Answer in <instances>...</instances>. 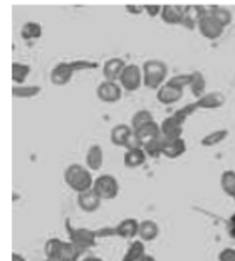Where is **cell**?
<instances>
[{
  "label": "cell",
  "mask_w": 235,
  "mask_h": 261,
  "mask_svg": "<svg viewBox=\"0 0 235 261\" xmlns=\"http://www.w3.org/2000/svg\"><path fill=\"white\" fill-rule=\"evenodd\" d=\"M42 93V88L39 85H22L12 86V96L17 99H32Z\"/></svg>",
  "instance_id": "83f0119b"
},
{
  "label": "cell",
  "mask_w": 235,
  "mask_h": 261,
  "mask_svg": "<svg viewBox=\"0 0 235 261\" xmlns=\"http://www.w3.org/2000/svg\"><path fill=\"white\" fill-rule=\"evenodd\" d=\"M197 103L198 110H218L225 105V96L218 91H210V93H205L203 96L195 99Z\"/></svg>",
  "instance_id": "ac0fdd59"
},
{
  "label": "cell",
  "mask_w": 235,
  "mask_h": 261,
  "mask_svg": "<svg viewBox=\"0 0 235 261\" xmlns=\"http://www.w3.org/2000/svg\"><path fill=\"white\" fill-rule=\"evenodd\" d=\"M218 261H235V248H223L218 253Z\"/></svg>",
  "instance_id": "74e56055"
},
{
  "label": "cell",
  "mask_w": 235,
  "mask_h": 261,
  "mask_svg": "<svg viewBox=\"0 0 235 261\" xmlns=\"http://www.w3.org/2000/svg\"><path fill=\"white\" fill-rule=\"evenodd\" d=\"M66 243L67 241H63L61 238H49V240L46 241V244H44V253H46V258L59 261L61 258H63V254H64Z\"/></svg>",
  "instance_id": "7402d4cb"
},
{
  "label": "cell",
  "mask_w": 235,
  "mask_h": 261,
  "mask_svg": "<svg viewBox=\"0 0 235 261\" xmlns=\"http://www.w3.org/2000/svg\"><path fill=\"white\" fill-rule=\"evenodd\" d=\"M228 135H230V132L227 128H218V130H214L210 133H207V135L201 137L200 140V145L205 147V148H212V147H217L220 145L222 142H225Z\"/></svg>",
  "instance_id": "603a6c76"
},
{
  "label": "cell",
  "mask_w": 235,
  "mask_h": 261,
  "mask_svg": "<svg viewBox=\"0 0 235 261\" xmlns=\"http://www.w3.org/2000/svg\"><path fill=\"white\" fill-rule=\"evenodd\" d=\"M143 85L150 90L158 91L168 81V66L161 59H148L141 64Z\"/></svg>",
  "instance_id": "7a4b0ae2"
},
{
  "label": "cell",
  "mask_w": 235,
  "mask_h": 261,
  "mask_svg": "<svg viewBox=\"0 0 235 261\" xmlns=\"http://www.w3.org/2000/svg\"><path fill=\"white\" fill-rule=\"evenodd\" d=\"M207 12V7L200 4H187L183 10V20L182 25H185L187 29H197L198 20L201 19V15Z\"/></svg>",
  "instance_id": "7c38bea8"
},
{
  "label": "cell",
  "mask_w": 235,
  "mask_h": 261,
  "mask_svg": "<svg viewBox=\"0 0 235 261\" xmlns=\"http://www.w3.org/2000/svg\"><path fill=\"white\" fill-rule=\"evenodd\" d=\"M207 9H209V12H210L212 15H214V17H215L218 22H220V24H222L223 27H225V29L232 24L233 15H232V12H230V10H228L227 7H220V5H214V4H212V5H209Z\"/></svg>",
  "instance_id": "f546056e"
},
{
  "label": "cell",
  "mask_w": 235,
  "mask_h": 261,
  "mask_svg": "<svg viewBox=\"0 0 235 261\" xmlns=\"http://www.w3.org/2000/svg\"><path fill=\"white\" fill-rule=\"evenodd\" d=\"M42 261H54V259H49V258H44Z\"/></svg>",
  "instance_id": "ee69618b"
},
{
  "label": "cell",
  "mask_w": 235,
  "mask_h": 261,
  "mask_svg": "<svg viewBox=\"0 0 235 261\" xmlns=\"http://www.w3.org/2000/svg\"><path fill=\"white\" fill-rule=\"evenodd\" d=\"M82 261H104V259L99 256H94V254H89V256H86Z\"/></svg>",
  "instance_id": "b9f144b4"
},
{
  "label": "cell",
  "mask_w": 235,
  "mask_h": 261,
  "mask_svg": "<svg viewBox=\"0 0 235 261\" xmlns=\"http://www.w3.org/2000/svg\"><path fill=\"white\" fill-rule=\"evenodd\" d=\"M125 10L130 15H141V14H144V5L143 4H126Z\"/></svg>",
  "instance_id": "8d00e7d4"
},
{
  "label": "cell",
  "mask_w": 235,
  "mask_h": 261,
  "mask_svg": "<svg viewBox=\"0 0 235 261\" xmlns=\"http://www.w3.org/2000/svg\"><path fill=\"white\" fill-rule=\"evenodd\" d=\"M197 31L200 32L201 37L209 39V41H215V39H218L223 34L225 27H223L220 22H218L214 15L209 12V9H207V12L201 15V19L198 20Z\"/></svg>",
  "instance_id": "8992f818"
},
{
  "label": "cell",
  "mask_w": 235,
  "mask_h": 261,
  "mask_svg": "<svg viewBox=\"0 0 235 261\" xmlns=\"http://www.w3.org/2000/svg\"><path fill=\"white\" fill-rule=\"evenodd\" d=\"M93 191L103 199V201H113L120 194V182L114 175L111 174H101L94 179Z\"/></svg>",
  "instance_id": "3957f363"
},
{
  "label": "cell",
  "mask_w": 235,
  "mask_h": 261,
  "mask_svg": "<svg viewBox=\"0 0 235 261\" xmlns=\"http://www.w3.org/2000/svg\"><path fill=\"white\" fill-rule=\"evenodd\" d=\"M182 98H183V91L178 90L175 86H170L168 83H165V85L156 91V99H158L161 105H165V107L178 103Z\"/></svg>",
  "instance_id": "e0dca14e"
},
{
  "label": "cell",
  "mask_w": 235,
  "mask_h": 261,
  "mask_svg": "<svg viewBox=\"0 0 235 261\" xmlns=\"http://www.w3.org/2000/svg\"><path fill=\"white\" fill-rule=\"evenodd\" d=\"M12 261H27V259H25L24 256H22L20 253L14 251V253H12Z\"/></svg>",
  "instance_id": "60d3db41"
},
{
  "label": "cell",
  "mask_w": 235,
  "mask_h": 261,
  "mask_svg": "<svg viewBox=\"0 0 235 261\" xmlns=\"http://www.w3.org/2000/svg\"><path fill=\"white\" fill-rule=\"evenodd\" d=\"M144 5V14L148 15V17H160L161 15V9H163V5L161 4H143Z\"/></svg>",
  "instance_id": "d590c367"
},
{
  "label": "cell",
  "mask_w": 235,
  "mask_h": 261,
  "mask_svg": "<svg viewBox=\"0 0 235 261\" xmlns=\"http://www.w3.org/2000/svg\"><path fill=\"white\" fill-rule=\"evenodd\" d=\"M64 182L71 191H74L76 194H81V192L89 191V189H93L94 177H93V172L89 170L86 165L71 164V165H67L64 170Z\"/></svg>",
  "instance_id": "6da1fadb"
},
{
  "label": "cell",
  "mask_w": 235,
  "mask_h": 261,
  "mask_svg": "<svg viewBox=\"0 0 235 261\" xmlns=\"http://www.w3.org/2000/svg\"><path fill=\"white\" fill-rule=\"evenodd\" d=\"M44 34V29H42V25L39 24V22H25L24 25L20 27V37L24 39V41H37V39H41Z\"/></svg>",
  "instance_id": "484cf974"
},
{
  "label": "cell",
  "mask_w": 235,
  "mask_h": 261,
  "mask_svg": "<svg viewBox=\"0 0 235 261\" xmlns=\"http://www.w3.org/2000/svg\"><path fill=\"white\" fill-rule=\"evenodd\" d=\"M188 118L183 116L180 110H177L175 113H171L170 116L160 123V132H161V138H182L183 137V126L185 121Z\"/></svg>",
  "instance_id": "5b68a950"
},
{
  "label": "cell",
  "mask_w": 235,
  "mask_h": 261,
  "mask_svg": "<svg viewBox=\"0 0 235 261\" xmlns=\"http://www.w3.org/2000/svg\"><path fill=\"white\" fill-rule=\"evenodd\" d=\"M116 236L121 240L133 241L138 238V229H139V221L134 218H125L121 219L116 226Z\"/></svg>",
  "instance_id": "4fadbf2b"
},
{
  "label": "cell",
  "mask_w": 235,
  "mask_h": 261,
  "mask_svg": "<svg viewBox=\"0 0 235 261\" xmlns=\"http://www.w3.org/2000/svg\"><path fill=\"white\" fill-rule=\"evenodd\" d=\"M133 133H134V130L131 128V125L118 123V125L113 126V128H111V133H109L111 143H113L114 147H123V148H125Z\"/></svg>",
  "instance_id": "2e32d148"
},
{
  "label": "cell",
  "mask_w": 235,
  "mask_h": 261,
  "mask_svg": "<svg viewBox=\"0 0 235 261\" xmlns=\"http://www.w3.org/2000/svg\"><path fill=\"white\" fill-rule=\"evenodd\" d=\"M160 234V226L151 219H143L139 221V229H138V240L143 243H151L155 241Z\"/></svg>",
  "instance_id": "ffe728a7"
},
{
  "label": "cell",
  "mask_w": 235,
  "mask_h": 261,
  "mask_svg": "<svg viewBox=\"0 0 235 261\" xmlns=\"http://www.w3.org/2000/svg\"><path fill=\"white\" fill-rule=\"evenodd\" d=\"M146 160H148V155L143 150V147L133 148V150H125V157H123V162H125V165H126L128 169L143 167Z\"/></svg>",
  "instance_id": "44dd1931"
},
{
  "label": "cell",
  "mask_w": 235,
  "mask_h": 261,
  "mask_svg": "<svg viewBox=\"0 0 235 261\" xmlns=\"http://www.w3.org/2000/svg\"><path fill=\"white\" fill-rule=\"evenodd\" d=\"M12 81L15 86H22L25 85L27 77H29V74L32 73V68L29 64L25 63H19V61H14L12 63Z\"/></svg>",
  "instance_id": "d4e9b609"
},
{
  "label": "cell",
  "mask_w": 235,
  "mask_h": 261,
  "mask_svg": "<svg viewBox=\"0 0 235 261\" xmlns=\"http://www.w3.org/2000/svg\"><path fill=\"white\" fill-rule=\"evenodd\" d=\"M126 63L123 58H111L106 59L103 64V77L106 81H120L121 73L125 71Z\"/></svg>",
  "instance_id": "5bb4252c"
},
{
  "label": "cell",
  "mask_w": 235,
  "mask_h": 261,
  "mask_svg": "<svg viewBox=\"0 0 235 261\" xmlns=\"http://www.w3.org/2000/svg\"><path fill=\"white\" fill-rule=\"evenodd\" d=\"M104 164V150L99 143H94L86 152V167L91 172H98Z\"/></svg>",
  "instance_id": "d6986e66"
},
{
  "label": "cell",
  "mask_w": 235,
  "mask_h": 261,
  "mask_svg": "<svg viewBox=\"0 0 235 261\" xmlns=\"http://www.w3.org/2000/svg\"><path fill=\"white\" fill-rule=\"evenodd\" d=\"M141 261H156V258L153 256V254H144V256L141 258Z\"/></svg>",
  "instance_id": "7bdbcfd3"
},
{
  "label": "cell",
  "mask_w": 235,
  "mask_h": 261,
  "mask_svg": "<svg viewBox=\"0 0 235 261\" xmlns=\"http://www.w3.org/2000/svg\"><path fill=\"white\" fill-rule=\"evenodd\" d=\"M74 73H81V71H93L98 69V63H94L91 59H72L69 61Z\"/></svg>",
  "instance_id": "e575fe53"
},
{
  "label": "cell",
  "mask_w": 235,
  "mask_h": 261,
  "mask_svg": "<svg viewBox=\"0 0 235 261\" xmlns=\"http://www.w3.org/2000/svg\"><path fill=\"white\" fill-rule=\"evenodd\" d=\"M190 81H192V73H180V74H175L171 77H168V85L170 86H175L178 90H185V88H190Z\"/></svg>",
  "instance_id": "d6a6232c"
},
{
  "label": "cell",
  "mask_w": 235,
  "mask_h": 261,
  "mask_svg": "<svg viewBox=\"0 0 235 261\" xmlns=\"http://www.w3.org/2000/svg\"><path fill=\"white\" fill-rule=\"evenodd\" d=\"M163 140V152H161V157L175 160L180 159L182 155L187 152V142L182 138H161Z\"/></svg>",
  "instance_id": "8fae6325"
},
{
  "label": "cell",
  "mask_w": 235,
  "mask_h": 261,
  "mask_svg": "<svg viewBox=\"0 0 235 261\" xmlns=\"http://www.w3.org/2000/svg\"><path fill=\"white\" fill-rule=\"evenodd\" d=\"M138 137V140L141 142V145H146V143L156 140V138L161 137V132H160V123H156V121H153V123H150L146 126H143V128H139L134 132Z\"/></svg>",
  "instance_id": "cb8c5ba5"
},
{
  "label": "cell",
  "mask_w": 235,
  "mask_h": 261,
  "mask_svg": "<svg viewBox=\"0 0 235 261\" xmlns=\"http://www.w3.org/2000/svg\"><path fill=\"white\" fill-rule=\"evenodd\" d=\"M96 96L103 103H118L123 96V88L116 81L103 80L96 88Z\"/></svg>",
  "instance_id": "ba28073f"
},
{
  "label": "cell",
  "mask_w": 235,
  "mask_h": 261,
  "mask_svg": "<svg viewBox=\"0 0 235 261\" xmlns=\"http://www.w3.org/2000/svg\"><path fill=\"white\" fill-rule=\"evenodd\" d=\"M74 69L69 61H63V63H57L50 71V83L54 86H64L67 83H71V80L74 77Z\"/></svg>",
  "instance_id": "9c48e42d"
},
{
  "label": "cell",
  "mask_w": 235,
  "mask_h": 261,
  "mask_svg": "<svg viewBox=\"0 0 235 261\" xmlns=\"http://www.w3.org/2000/svg\"><path fill=\"white\" fill-rule=\"evenodd\" d=\"M155 121V116L151 115V112L150 110H138L136 113H134L133 116H131V128L136 132V130H139V128H143V126H146V125H150V123H153Z\"/></svg>",
  "instance_id": "4dcf8cb0"
},
{
  "label": "cell",
  "mask_w": 235,
  "mask_h": 261,
  "mask_svg": "<svg viewBox=\"0 0 235 261\" xmlns=\"http://www.w3.org/2000/svg\"><path fill=\"white\" fill-rule=\"evenodd\" d=\"M183 10H185V5H180V4H165L163 9H161L160 19L163 20L165 24H168V25L182 24Z\"/></svg>",
  "instance_id": "9a60e30c"
},
{
  "label": "cell",
  "mask_w": 235,
  "mask_h": 261,
  "mask_svg": "<svg viewBox=\"0 0 235 261\" xmlns=\"http://www.w3.org/2000/svg\"><path fill=\"white\" fill-rule=\"evenodd\" d=\"M227 232H228V236H230L232 240H235V213L227 221Z\"/></svg>",
  "instance_id": "ab89813d"
},
{
  "label": "cell",
  "mask_w": 235,
  "mask_h": 261,
  "mask_svg": "<svg viewBox=\"0 0 235 261\" xmlns=\"http://www.w3.org/2000/svg\"><path fill=\"white\" fill-rule=\"evenodd\" d=\"M207 80L200 71H193L192 73V81H190V91L195 96V99L201 98L207 93Z\"/></svg>",
  "instance_id": "f1b7e54d"
},
{
  "label": "cell",
  "mask_w": 235,
  "mask_h": 261,
  "mask_svg": "<svg viewBox=\"0 0 235 261\" xmlns=\"http://www.w3.org/2000/svg\"><path fill=\"white\" fill-rule=\"evenodd\" d=\"M96 238H108V236H116V227H101V229H94Z\"/></svg>",
  "instance_id": "f35d334b"
},
{
  "label": "cell",
  "mask_w": 235,
  "mask_h": 261,
  "mask_svg": "<svg viewBox=\"0 0 235 261\" xmlns=\"http://www.w3.org/2000/svg\"><path fill=\"white\" fill-rule=\"evenodd\" d=\"M233 201H235V197H233Z\"/></svg>",
  "instance_id": "f6af8a7d"
},
{
  "label": "cell",
  "mask_w": 235,
  "mask_h": 261,
  "mask_svg": "<svg viewBox=\"0 0 235 261\" xmlns=\"http://www.w3.org/2000/svg\"><path fill=\"white\" fill-rule=\"evenodd\" d=\"M120 86L123 88V91H128V93H134L138 91L139 88L144 86L143 85V69L141 66L130 63L126 64L125 71L121 73L120 76Z\"/></svg>",
  "instance_id": "277c9868"
},
{
  "label": "cell",
  "mask_w": 235,
  "mask_h": 261,
  "mask_svg": "<svg viewBox=\"0 0 235 261\" xmlns=\"http://www.w3.org/2000/svg\"><path fill=\"white\" fill-rule=\"evenodd\" d=\"M144 254H146V251H144V243L141 240H133L130 241V246L126 248L121 261H141Z\"/></svg>",
  "instance_id": "4316f807"
},
{
  "label": "cell",
  "mask_w": 235,
  "mask_h": 261,
  "mask_svg": "<svg viewBox=\"0 0 235 261\" xmlns=\"http://www.w3.org/2000/svg\"><path fill=\"white\" fill-rule=\"evenodd\" d=\"M143 150L146 152L148 159H158L161 157V152H163V140L160 138H156V140L146 143V145H143Z\"/></svg>",
  "instance_id": "836d02e7"
},
{
  "label": "cell",
  "mask_w": 235,
  "mask_h": 261,
  "mask_svg": "<svg viewBox=\"0 0 235 261\" xmlns=\"http://www.w3.org/2000/svg\"><path fill=\"white\" fill-rule=\"evenodd\" d=\"M220 187L228 197H235V170H223L220 175Z\"/></svg>",
  "instance_id": "1f68e13d"
},
{
  "label": "cell",
  "mask_w": 235,
  "mask_h": 261,
  "mask_svg": "<svg viewBox=\"0 0 235 261\" xmlns=\"http://www.w3.org/2000/svg\"><path fill=\"white\" fill-rule=\"evenodd\" d=\"M77 207H79L82 213H87V214H93L96 213V211L101 207V204H103V199H101L96 192L93 191V189H89L86 192H81L77 194Z\"/></svg>",
  "instance_id": "30bf717a"
},
{
  "label": "cell",
  "mask_w": 235,
  "mask_h": 261,
  "mask_svg": "<svg viewBox=\"0 0 235 261\" xmlns=\"http://www.w3.org/2000/svg\"><path fill=\"white\" fill-rule=\"evenodd\" d=\"M66 229L67 234H69V241L76 246H82L91 249L96 246V232L94 229H87V227H72L69 226V223H66Z\"/></svg>",
  "instance_id": "52a82bcc"
}]
</instances>
